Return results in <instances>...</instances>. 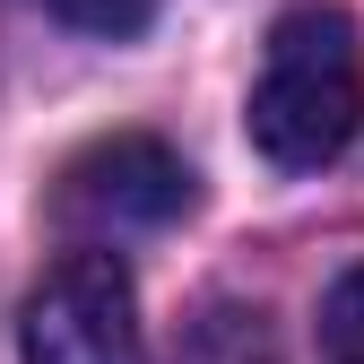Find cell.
Segmentation results:
<instances>
[{
	"label": "cell",
	"instance_id": "1",
	"mask_svg": "<svg viewBox=\"0 0 364 364\" xmlns=\"http://www.w3.org/2000/svg\"><path fill=\"white\" fill-rule=\"evenodd\" d=\"M252 148L287 173L347 156L364 130V35L347 9H287L269 26V53L252 78Z\"/></svg>",
	"mask_w": 364,
	"mask_h": 364
},
{
	"label": "cell",
	"instance_id": "2",
	"mask_svg": "<svg viewBox=\"0 0 364 364\" xmlns=\"http://www.w3.org/2000/svg\"><path fill=\"white\" fill-rule=\"evenodd\" d=\"M200 182L191 165H182L165 139H148V130H113V139L78 148L53 182V225L78 243H130V235H165L173 217H191Z\"/></svg>",
	"mask_w": 364,
	"mask_h": 364
},
{
	"label": "cell",
	"instance_id": "3",
	"mask_svg": "<svg viewBox=\"0 0 364 364\" xmlns=\"http://www.w3.org/2000/svg\"><path fill=\"white\" fill-rule=\"evenodd\" d=\"M18 347H26V364H148L130 269L105 243H78L70 260H53L43 287L26 295Z\"/></svg>",
	"mask_w": 364,
	"mask_h": 364
},
{
	"label": "cell",
	"instance_id": "4",
	"mask_svg": "<svg viewBox=\"0 0 364 364\" xmlns=\"http://www.w3.org/2000/svg\"><path fill=\"white\" fill-rule=\"evenodd\" d=\"M321 364H364V260L338 269L321 295Z\"/></svg>",
	"mask_w": 364,
	"mask_h": 364
},
{
	"label": "cell",
	"instance_id": "5",
	"mask_svg": "<svg viewBox=\"0 0 364 364\" xmlns=\"http://www.w3.org/2000/svg\"><path fill=\"white\" fill-rule=\"evenodd\" d=\"M182 364H269V330L260 312H208L182 347Z\"/></svg>",
	"mask_w": 364,
	"mask_h": 364
},
{
	"label": "cell",
	"instance_id": "6",
	"mask_svg": "<svg viewBox=\"0 0 364 364\" xmlns=\"http://www.w3.org/2000/svg\"><path fill=\"white\" fill-rule=\"evenodd\" d=\"M61 26H78V35H139L148 18H156V0H43Z\"/></svg>",
	"mask_w": 364,
	"mask_h": 364
}]
</instances>
